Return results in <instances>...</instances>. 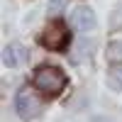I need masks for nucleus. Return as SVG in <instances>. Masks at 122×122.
Returning a JSON list of instances; mask_svg holds the SVG:
<instances>
[{"label":"nucleus","mask_w":122,"mask_h":122,"mask_svg":"<svg viewBox=\"0 0 122 122\" xmlns=\"http://www.w3.org/2000/svg\"><path fill=\"white\" fill-rule=\"evenodd\" d=\"M107 86L112 88V90H120L122 88V68L120 66H112L107 71Z\"/></svg>","instance_id":"obj_7"},{"label":"nucleus","mask_w":122,"mask_h":122,"mask_svg":"<svg viewBox=\"0 0 122 122\" xmlns=\"http://www.w3.org/2000/svg\"><path fill=\"white\" fill-rule=\"evenodd\" d=\"M42 44L49 49V51H61V49H66V44H68V27L61 22V20L49 22V27L42 34Z\"/></svg>","instance_id":"obj_3"},{"label":"nucleus","mask_w":122,"mask_h":122,"mask_svg":"<svg viewBox=\"0 0 122 122\" xmlns=\"http://www.w3.org/2000/svg\"><path fill=\"white\" fill-rule=\"evenodd\" d=\"M71 27L78 29V32H88V29L95 27V12L90 7H76L71 12Z\"/></svg>","instance_id":"obj_5"},{"label":"nucleus","mask_w":122,"mask_h":122,"mask_svg":"<svg viewBox=\"0 0 122 122\" xmlns=\"http://www.w3.org/2000/svg\"><path fill=\"white\" fill-rule=\"evenodd\" d=\"M15 110H17V115L22 117L25 122L29 120H37L39 115H42V100H39L32 90H20L17 98H15Z\"/></svg>","instance_id":"obj_2"},{"label":"nucleus","mask_w":122,"mask_h":122,"mask_svg":"<svg viewBox=\"0 0 122 122\" xmlns=\"http://www.w3.org/2000/svg\"><path fill=\"white\" fill-rule=\"evenodd\" d=\"M110 64H122V42H112L107 44V51H105Z\"/></svg>","instance_id":"obj_6"},{"label":"nucleus","mask_w":122,"mask_h":122,"mask_svg":"<svg viewBox=\"0 0 122 122\" xmlns=\"http://www.w3.org/2000/svg\"><path fill=\"white\" fill-rule=\"evenodd\" d=\"M27 59H29V51H27L22 44H10V46L3 49V66H7V68L22 66Z\"/></svg>","instance_id":"obj_4"},{"label":"nucleus","mask_w":122,"mask_h":122,"mask_svg":"<svg viewBox=\"0 0 122 122\" xmlns=\"http://www.w3.org/2000/svg\"><path fill=\"white\" fill-rule=\"evenodd\" d=\"M34 88L44 95H59L66 88V73L56 66H42L34 73Z\"/></svg>","instance_id":"obj_1"}]
</instances>
